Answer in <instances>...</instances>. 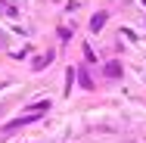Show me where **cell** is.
I'll use <instances>...</instances> for the list:
<instances>
[{
	"mask_svg": "<svg viewBox=\"0 0 146 143\" xmlns=\"http://www.w3.org/2000/svg\"><path fill=\"white\" fill-rule=\"evenodd\" d=\"M103 22H106V13H100V16H93V22H90V28H93V31H100V28H103Z\"/></svg>",
	"mask_w": 146,
	"mask_h": 143,
	"instance_id": "1",
	"label": "cell"
},
{
	"mask_svg": "<svg viewBox=\"0 0 146 143\" xmlns=\"http://www.w3.org/2000/svg\"><path fill=\"white\" fill-rule=\"evenodd\" d=\"M106 75H109V78H115V75H121V69H118V62H109V69H106Z\"/></svg>",
	"mask_w": 146,
	"mask_h": 143,
	"instance_id": "2",
	"label": "cell"
}]
</instances>
